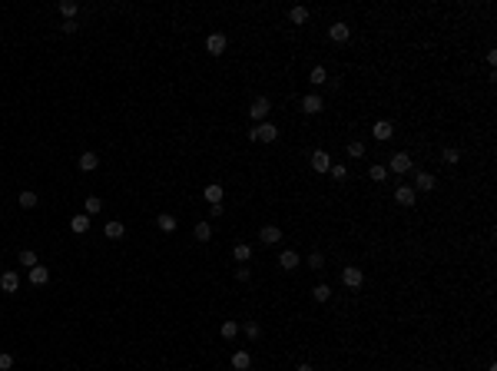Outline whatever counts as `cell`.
Instances as JSON below:
<instances>
[{
	"mask_svg": "<svg viewBox=\"0 0 497 371\" xmlns=\"http://www.w3.org/2000/svg\"><path fill=\"white\" fill-rule=\"evenodd\" d=\"M249 140H252V143H275V140H279V126L269 123V119H266V123H255L252 133H249Z\"/></svg>",
	"mask_w": 497,
	"mask_h": 371,
	"instance_id": "obj_1",
	"label": "cell"
},
{
	"mask_svg": "<svg viewBox=\"0 0 497 371\" xmlns=\"http://www.w3.org/2000/svg\"><path fill=\"white\" fill-rule=\"evenodd\" d=\"M342 285L361 288V285H365V272H361L358 265H345V268H342Z\"/></svg>",
	"mask_w": 497,
	"mask_h": 371,
	"instance_id": "obj_2",
	"label": "cell"
},
{
	"mask_svg": "<svg viewBox=\"0 0 497 371\" xmlns=\"http://www.w3.org/2000/svg\"><path fill=\"white\" fill-rule=\"evenodd\" d=\"M385 169H391V173H411V169H414V162H411V156H408V153H394L391 156V159H388V166Z\"/></svg>",
	"mask_w": 497,
	"mask_h": 371,
	"instance_id": "obj_3",
	"label": "cell"
},
{
	"mask_svg": "<svg viewBox=\"0 0 497 371\" xmlns=\"http://www.w3.org/2000/svg\"><path fill=\"white\" fill-rule=\"evenodd\" d=\"M225 47H229V40H225V33H209L206 37V50H209L212 56H222Z\"/></svg>",
	"mask_w": 497,
	"mask_h": 371,
	"instance_id": "obj_4",
	"label": "cell"
},
{
	"mask_svg": "<svg viewBox=\"0 0 497 371\" xmlns=\"http://www.w3.org/2000/svg\"><path fill=\"white\" fill-rule=\"evenodd\" d=\"M269 110H272V103H269L266 96H259L252 106H249V116L255 119V123H266V116H269Z\"/></svg>",
	"mask_w": 497,
	"mask_h": 371,
	"instance_id": "obj_5",
	"label": "cell"
},
{
	"mask_svg": "<svg viewBox=\"0 0 497 371\" xmlns=\"http://www.w3.org/2000/svg\"><path fill=\"white\" fill-rule=\"evenodd\" d=\"M322 110H325V103H322L318 93H308V96L302 99V113H308V116H315V113H322Z\"/></svg>",
	"mask_w": 497,
	"mask_h": 371,
	"instance_id": "obj_6",
	"label": "cell"
},
{
	"mask_svg": "<svg viewBox=\"0 0 497 371\" xmlns=\"http://www.w3.org/2000/svg\"><path fill=\"white\" fill-rule=\"evenodd\" d=\"M312 169H315V173H328V169H332V156L325 153V149H315V153H312Z\"/></svg>",
	"mask_w": 497,
	"mask_h": 371,
	"instance_id": "obj_7",
	"label": "cell"
},
{
	"mask_svg": "<svg viewBox=\"0 0 497 371\" xmlns=\"http://www.w3.org/2000/svg\"><path fill=\"white\" fill-rule=\"evenodd\" d=\"M328 37H332L335 43H348V37H351V27H348V23H342V20H338V23H332V27H328Z\"/></svg>",
	"mask_w": 497,
	"mask_h": 371,
	"instance_id": "obj_8",
	"label": "cell"
},
{
	"mask_svg": "<svg viewBox=\"0 0 497 371\" xmlns=\"http://www.w3.org/2000/svg\"><path fill=\"white\" fill-rule=\"evenodd\" d=\"M371 133H375V140H381V143H385V140H391V136H394V126L388 123V119H378V123L371 126Z\"/></svg>",
	"mask_w": 497,
	"mask_h": 371,
	"instance_id": "obj_9",
	"label": "cell"
},
{
	"mask_svg": "<svg viewBox=\"0 0 497 371\" xmlns=\"http://www.w3.org/2000/svg\"><path fill=\"white\" fill-rule=\"evenodd\" d=\"M0 288H4L7 295H14L17 288H20V275H17V272H4V275H0Z\"/></svg>",
	"mask_w": 497,
	"mask_h": 371,
	"instance_id": "obj_10",
	"label": "cell"
},
{
	"mask_svg": "<svg viewBox=\"0 0 497 371\" xmlns=\"http://www.w3.org/2000/svg\"><path fill=\"white\" fill-rule=\"evenodd\" d=\"M259 239H262L266 245H275V242H282V229H279V225H262Z\"/></svg>",
	"mask_w": 497,
	"mask_h": 371,
	"instance_id": "obj_11",
	"label": "cell"
},
{
	"mask_svg": "<svg viewBox=\"0 0 497 371\" xmlns=\"http://www.w3.org/2000/svg\"><path fill=\"white\" fill-rule=\"evenodd\" d=\"M77 166H80V173H93V169L100 166V156H96V153H80Z\"/></svg>",
	"mask_w": 497,
	"mask_h": 371,
	"instance_id": "obj_12",
	"label": "cell"
},
{
	"mask_svg": "<svg viewBox=\"0 0 497 371\" xmlns=\"http://www.w3.org/2000/svg\"><path fill=\"white\" fill-rule=\"evenodd\" d=\"M394 203L398 206H414V186H398V189H394Z\"/></svg>",
	"mask_w": 497,
	"mask_h": 371,
	"instance_id": "obj_13",
	"label": "cell"
},
{
	"mask_svg": "<svg viewBox=\"0 0 497 371\" xmlns=\"http://www.w3.org/2000/svg\"><path fill=\"white\" fill-rule=\"evenodd\" d=\"M299 262H302V259H299V252H292V249H285V252L279 255V265L285 268V272H292V268H299Z\"/></svg>",
	"mask_w": 497,
	"mask_h": 371,
	"instance_id": "obj_14",
	"label": "cell"
},
{
	"mask_svg": "<svg viewBox=\"0 0 497 371\" xmlns=\"http://www.w3.org/2000/svg\"><path fill=\"white\" fill-rule=\"evenodd\" d=\"M232 368H236V371H249V368H252V355H249V351H236V355H232Z\"/></svg>",
	"mask_w": 497,
	"mask_h": 371,
	"instance_id": "obj_15",
	"label": "cell"
},
{
	"mask_svg": "<svg viewBox=\"0 0 497 371\" xmlns=\"http://www.w3.org/2000/svg\"><path fill=\"white\" fill-rule=\"evenodd\" d=\"M203 199H206L209 206H219V203H222V186H216V182H212V186H206V189H203Z\"/></svg>",
	"mask_w": 497,
	"mask_h": 371,
	"instance_id": "obj_16",
	"label": "cell"
},
{
	"mask_svg": "<svg viewBox=\"0 0 497 371\" xmlns=\"http://www.w3.org/2000/svg\"><path fill=\"white\" fill-rule=\"evenodd\" d=\"M232 259H236V262H249V259H252V245L236 242V245H232Z\"/></svg>",
	"mask_w": 497,
	"mask_h": 371,
	"instance_id": "obj_17",
	"label": "cell"
},
{
	"mask_svg": "<svg viewBox=\"0 0 497 371\" xmlns=\"http://www.w3.org/2000/svg\"><path fill=\"white\" fill-rule=\"evenodd\" d=\"M70 229L77 232V235L90 232V216H83V212H80V216H73V219H70Z\"/></svg>",
	"mask_w": 497,
	"mask_h": 371,
	"instance_id": "obj_18",
	"label": "cell"
},
{
	"mask_svg": "<svg viewBox=\"0 0 497 371\" xmlns=\"http://www.w3.org/2000/svg\"><path fill=\"white\" fill-rule=\"evenodd\" d=\"M30 282H34V285H47V282H50V268L34 265V268H30Z\"/></svg>",
	"mask_w": 497,
	"mask_h": 371,
	"instance_id": "obj_19",
	"label": "cell"
},
{
	"mask_svg": "<svg viewBox=\"0 0 497 371\" xmlns=\"http://www.w3.org/2000/svg\"><path fill=\"white\" fill-rule=\"evenodd\" d=\"M325 80H328V70H325L322 63H318V66H312V73H308V83H312V86H322Z\"/></svg>",
	"mask_w": 497,
	"mask_h": 371,
	"instance_id": "obj_20",
	"label": "cell"
},
{
	"mask_svg": "<svg viewBox=\"0 0 497 371\" xmlns=\"http://www.w3.org/2000/svg\"><path fill=\"white\" fill-rule=\"evenodd\" d=\"M414 186H418V189H424V192H431V189H434V176H431V173H414Z\"/></svg>",
	"mask_w": 497,
	"mask_h": 371,
	"instance_id": "obj_21",
	"label": "cell"
},
{
	"mask_svg": "<svg viewBox=\"0 0 497 371\" xmlns=\"http://www.w3.org/2000/svg\"><path fill=\"white\" fill-rule=\"evenodd\" d=\"M156 225H159L162 232H176V216H173V212H159V219H156Z\"/></svg>",
	"mask_w": 497,
	"mask_h": 371,
	"instance_id": "obj_22",
	"label": "cell"
},
{
	"mask_svg": "<svg viewBox=\"0 0 497 371\" xmlns=\"http://www.w3.org/2000/svg\"><path fill=\"white\" fill-rule=\"evenodd\" d=\"M100 209H103V199H100V196H90L83 203V216H96Z\"/></svg>",
	"mask_w": 497,
	"mask_h": 371,
	"instance_id": "obj_23",
	"label": "cell"
},
{
	"mask_svg": "<svg viewBox=\"0 0 497 371\" xmlns=\"http://www.w3.org/2000/svg\"><path fill=\"white\" fill-rule=\"evenodd\" d=\"M60 14H63L67 20H73V17L80 14V4H73V0H63V4H60Z\"/></svg>",
	"mask_w": 497,
	"mask_h": 371,
	"instance_id": "obj_24",
	"label": "cell"
},
{
	"mask_svg": "<svg viewBox=\"0 0 497 371\" xmlns=\"http://www.w3.org/2000/svg\"><path fill=\"white\" fill-rule=\"evenodd\" d=\"M288 20H292V23H305L308 20V7H292V10H288Z\"/></svg>",
	"mask_w": 497,
	"mask_h": 371,
	"instance_id": "obj_25",
	"label": "cell"
},
{
	"mask_svg": "<svg viewBox=\"0 0 497 371\" xmlns=\"http://www.w3.org/2000/svg\"><path fill=\"white\" fill-rule=\"evenodd\" d=\"M196 239H199V242H209V239H212V225L209 222H196Z\"/></svg>",
	"mask_w": 497,
	"mask_h": 371,
	"instance_id": "obj_26",
	"label": "cell"
},
{
	"mask_svg": "<svg viewBox=\"0 0 497 371\" xmlns=\"http://www.w3.org/2000/svg\"><path fill=\"white\" fill-rule=\"evenodd\" d=\"M17 259H20V265H27V268H34V265H37V252H34V249H23Z\"/></svg>",
	"mask_w": 497,
	"mask_h": 371,
	"instance_id": "obj_27",
	"label": "cell"
},
{
	"mask_svg": "<svg viewBox=\"0 0 497 371\" xmlns=\"http://www.w3.org/2000/svg\"><path fill=\"white\" fill-rule=\"evenodd\" d=\"M123 222H106V239H123Z\"/></svg>",
	"mask_w": 497,
	"mask_h": 371,
	"instance_id": "obj_28",
	"label": "cell"
},
{
	"mask_svg": "<svg viewBox=\"0 0 497 371\" xmlns=\"http://www.w3.org/2000/svg\"><path fill=\"white\" fill-rule=\"evenodd\" d=\"M348 156H351V159H361V156H365V143L361 140H351L348 143Z\"/></svg>",
	"mask_w": 497,
	"mask_h": 371,
	"instance_id": "obj_29",
	"label": "cell"
},
{
	"mask_svg": "<svg viewBox=\"0 0 497 371\" xmlns=\"http://www.w3.org/2000/svg\"><path fill=\"white\" fill-rule=\"evenodd\" d=\"M20 206H23V209H34V206H37V192L34 189H23L20 192Z\"/></svg>",
	"mask_w": 497,
	"mask_h": 371,
	"instance_id": "obj_30",
	"label": "cell"
},
{
	"mask_svg": "<svg viewBox=\"0 0 497 371\" xmlns=\"http://www.w3.org/2000/svg\"><path fill=\"white\" fill-rule=\"evenodd\" d=\"M312 298H315V301H328L332 298V288L328 285H315V288H312Z\"/></svg>",
	"mask_w": 497,
	"mask_h": 371,
	"instance_id": "obj_31",
	"label": "cell"
},
{
	"mask_svg": "<svg viewBox=\"0 0 497 371\" xmlns=\"http://www.w3.org/2000/svg\"><path fill=\"white\" fill-rule=\"evenodd\" d=\"M219 331H222V338H236L239 335V322H232V318H229V322H222V328H219Z\"/></svg>",
	"mask_w": 497,
	"mask_h": 371,
	"instance_id": "obj_32",
	"label": "cell"
},
{
	"mask_svg": "<svg viewBox=\"0 0 497 371\" xmlns=\"http://www.w3.org/2000/svg\"><path fill=\"white\" fill-rule=\"evenodd\" d=\"M328 173H332V179H338V182H342L345 176H348V169H345L342 162H332V169H328Z\"/></svg>",
	"mask_w": 497,
	"mask_h": 371,
	"instance_id": "obj_33",
	"label": "cell"
},
{
	"mask_svg": "<svg viewBox=\"0 0 497 371\" xmlns=\"http://www.w3.org/2000/svg\"><path fill=\"white\" fill-rule=\"evenodd\" d=\"M308 268H315V272H322V268H325V259H322L318 252H312V255H308Z\"/></svg>",
	"mask_w": 497,
	"mask_h": 371,
	"instance_id": "obj_34",
	"label": "cell"
},
{
	"mask_svg": "<svg viewBox=\"0 0 497 371\" xmlns=\"http://www.w3.org/2000/svg\"><path fill=\"white\" fill-rule=\"evenodd\" d=\"M14 368V355L10 351H0V371H10Z\"/></svg>",
	"mask_w": 497,
	"mask_h": 371,
	"instance_id": "obj_35",
	"label": "cell"
},
{
	"mask_svg": "<svg viewBox=\"0 0 497 371\" xmlns=\"http://www.w3.org/2000/svg\"><path fill=\"white\" fill-rule=\"evenodd\" d=\"M245 335H249V338H259L262 335V325L259 322H245Z\"/></svg>",
	"mask_w": 497,
	"mask_h": 371,
	"instance_id": "obj_36",
	"label": "cell"
},
{
	"mask_svg": "<svg viewBox=\"0 0 497 371\" xmlns=\"http://www.w3.org/2000/svg\"><path fill=\"white\" fill-rule=\"evenodd\" d=\"M441 159L448 162V166H454V162L461 159V153H457V149H444V153H441Z\"/></svg>",
	"mask_w": 497,
	"mask_h": 371,
	"instance_id": "obj_37",
	"label": "cell"
},
{
	"mask_svg": "<svg viewBox=\"0 0 497 371\" xmlns=\"http://www.w3.org/2000/svg\"><path fill=\"white\" fill-rule=\"evenodd\" d=\"M368 176H371L375 182H381V179L388 176V169H385V166H371V169H368Z\"/></svg>",
	"mask_w": 497,
	"mask_h": 371,
	"instance_id": "obj_38",
	"label": "cell"
},
{
	"mask_svg": "<svg viewBox=\"0 0 497 371\" xmlns=\"http://www.w3.org/2000/svg\"><path fill=\"white\" fill-rule=\"evenodd\" d=\"M249 275H252V272H249L245 265H239V268H236V279H239V282H249Z\"/></svg>",
	"mask_w": 497,
	"mask_h": 371,
	"instance_id": "obj_39",
	"label": "cell"
},
{
	"mask_svg": "<svg viewBox=\"0 0 497 371\" xmlns=\"http://www.w3.org/2000/svg\"><path fill=\"white\" fill-rule=\"evenodd\" d=\"M77 30H80L77 20H63V33H77Z\"/></svg>",
	"mask_w": 497,
	"mask_h": 371,
	"instance_id": "obj_40",
	"label": "cell"
},
{
	"mask_svg": "<svg viewBox=\"0 0 497 371\" xmlns=\"http://www.w3.org/2000/svg\"><path fill=\"white\" fill-rule=\"evenodd\" d=\"M295 371H315V368H312V364H299V368H295Z\"/></svg>",
	"mask_w": 497,
	"mask_h": 371,
	"instance_id": "obj_41",
	"label": "cell"
},
{
	"mask_svg": "<svg viewBox=\"0 0 497 371\" xmlns=\"http://www.w3.org/2000/svg\"><path fill=\"white\" fill-rule=\"evenodd\" d=\"M487 371H497V364H487Z\"/></svg>",
	"mask_w": 497,
	"mask_h": 371,
	"instance_id": "obj_42",
	"label": "cell"
}]
</instances>
